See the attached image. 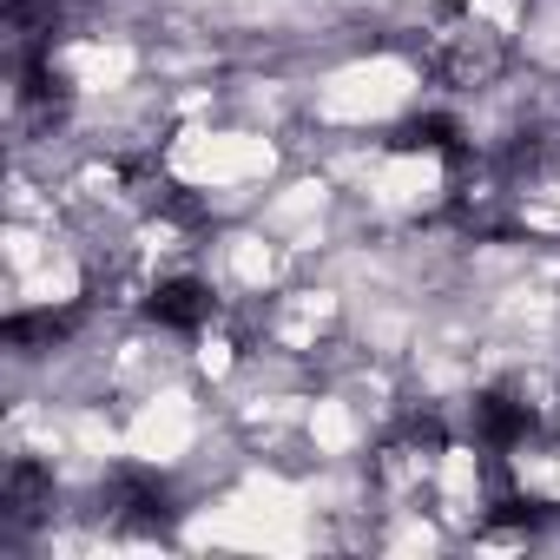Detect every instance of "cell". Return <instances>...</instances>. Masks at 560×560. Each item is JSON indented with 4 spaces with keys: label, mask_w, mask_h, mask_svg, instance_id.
<instances>
[{
    "label": "cell",
    "mask_w": 560,
    "mask_h": 560,
    "mask_svg": "<svg viewBox=\"0 0 560 560\" xmlns=\"http://www.w3.org/2000/svg\"><path fill=\"white\" fill-rule=\"evenodd\" d=\"M211 311H218V298H211L205 277H159L145 291V317L159 330H172V337H198L211 324Z\"/></svg>",
    "instance_id": "cell-1"
}]
</instances>
